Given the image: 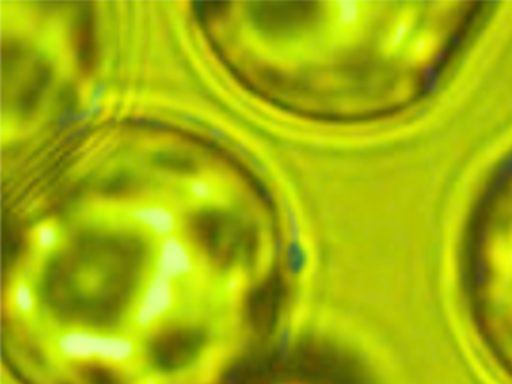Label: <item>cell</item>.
Here are the masks:
<instances>
[{"label":"cell","instance_id":"2","mask_svg":"<svg viewBox=\"0 0 512 384\" xmlns=\"http://www.w3.org/2000/svg\"><path fill=\"white\" fill-rule=\"evenodd\" d=\"M80 29L79 32V50L82 51V62L85 63V66H89V63L92 62V57H94V29H92V21L89 15H83L82 21H80Z\"/></svg>","mask_w":512,"mask_h":384},{"label":"cell","instance_id":"1","mask_svg":"<svg viewBox=\"0 0 512 384\" xmlns=\"http://www.w3.org/2000/svg\"><path fill=\"white\" fill-rule=\"evenodd\" d=\"M304 3H254L253 20L266 32H286L304 18Z\"/></svg>","mask_w":512,"mask_h":384}]
</instances>
